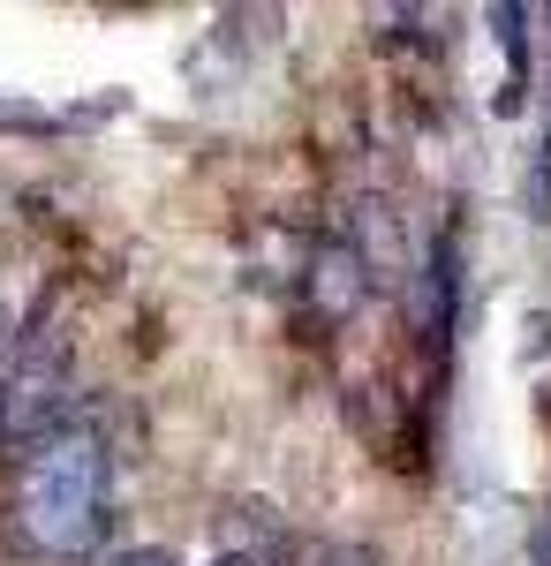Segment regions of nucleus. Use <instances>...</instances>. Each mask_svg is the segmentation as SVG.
I'll return each mask as SVG.
<instances>
[{
	"label": "nucleus",
	"mask_w": 551,
	"mask_h": 566,
	"mask_svg": "<svg viewBox=\"0 0 551 566\" xmlns=\"http://www.w3.org/2000/svg\"><path fill=\"white\" fill-rule=\"evenodd\" d=\"M363 295H371V258L347 234H325V242L302 250V310L318 325H347L363 310Z\"/></svg>",
	"instance_id": "obj_3"
},
{
	"label": "nucleus",
	"mask_w": 551,
	"mask_h": 566,
	"mask_svg": "<svg viewBox=\"0 0 551 566\" xmlns=\"http://www.w3.org/2000/svg\"><path fill=\"white\" fill-rule=\"evenodd\" d=\"M106 566H181L174 552H122V559H106Z\"/></svg>",
	"instance_id": "obj_9"
},
{
	"label": "nucleus",
	"mask_w": 551,
	"mask_h": 566,
	"mask_svg": "<svg viewBox=\"0 0 551 566\" xmlns=\"http://www.w3.org/2000/svg\"><path fill=\"white\" fill-rule=\"evenodd\" d=\"M76 114H45V106H31V98H15V91H0V129L8 136H53L69 129Z\"/></svg>",
	"instance_id": "obj_4"
},
{
	"label": "nucleus",
	"mask_w": 551,
	"mask_h": 566,
	"mask_svg": "<svg viewBox=\"0 0 551 566\" xmlns=\"http://www.w3.org/2000/svg\"><path fill=\"white\" fill-rule=\"evenodd\" d=\"M529 212L551 219V129H544V144H537V167H529Z\"/></svg>",
	"instance_id": "obj_7"
},
{
	"label": "nucleus",
	"mask_w": 551,
	"mask_h": 566,
	"mask_svg": "<svg viewBox=\"0 0 551 566\" xmlns=\"http://www.w3.org/2000/svg\"><path fill=\"white\" fill-rule=\"evenodd\" d=\"M219 566H264V559H250V552H242V559H219Z\"/></svg>",
	"instance_id": "obj_10"
},
{
	"label": "nucleus",
	"mask_w": 551,
	"mask_h": 566,
	"mask_svg": "<svg viewBox=\"0 0 551 566\" xmlns=\"http://www.w3.org/2000/svg\"><path fill=\"white\" fill-rule=\"evenodd\" d=\"M106 438L69 423V431L39 438L31 453H15V536L39 559H84L106 544Z\"/></svg>",
	"instance_id": "obj_1"
},
{
	"label": "nucleus",
	"mask_w": 551,
	"mask_h": 566,
	"mask_svg": "<svg viewBox=\"0 0 551 566\" xmlns=\"http://www.w3.org/2000/svg\"><path fill=\"white\" fill-rule=\"evenodd\" d=\"M491 23H499V45H507L513 84H521V69H529V31H521V8H491Z\"/></svg>",
	"instance_id": "obj_5"
},
{
	"label": "nucleus",
	"mask_w": 551,
	"mask_h": 566,
	"mask_svg": "<svg viewBox=\"0 0 551 566\" xmlns=\"http://www.w3.org/2000/svg\"><path fill=\"white\" fill-rule=\"evenodd\" d=\"M53 431H69V370H61V355L31 348L0 378V446L31 453Z\"/></svg>",
	"instance_id": "obj_2"
},
{
	"label": "nucleus",
	"mask_w": 551,
	"mask_h": 566,
	"mask_svg": "<svg viewBox=\"0 0 551 566\" xmlns=\"http://www.w3.org/2000/svg\"><path fill=\"white\" fill-rule=\"evenodd\" d=\"M295 566H378L363 544H302V559Z\"/></svg>",
	"instance_id": "obj_6"
},
{
	"label": "nucleus",
	"mask_w": 551,
	"mask_h": 566,
	"mask_svg": "<svg viewBox=\"0 0 551 566\" xmlns=\"http://www.w3.org/2000/svg\"><path fill=\"white\" fill-rule=\"evenodd\" d=\"M529 559H537V566H551V506L537 514V528H529Z\"/></svg>",
	"instance_id": "obj_8"
}]
</instances>
